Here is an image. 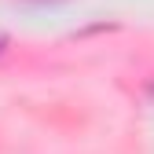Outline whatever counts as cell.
Listing matches in <instances>:
<instances>
[{
  "instance_id": "cell-1",
  "label": "cell",
  "mask_w": 154,
  "mask_h": 154,
  "mask_svg": "<svg viewBox=\"0 0 154 154\" xmlns=\"http://www.w3.org/2000/svg\"><path fill=\"white\" fill-rule=\"evenodd\" d=\"M4 51H8V37L0 33V55H4Z\"/></svg>"
},
{
  "instance_id": "cell-2",
  "label": "cell",
  "mask_w": 154,
  "mask_h": 154,
  "mask_svg": "<svg viewBox=\"0 0 154 154\" xmlns=\"http://www.w3.org/2000/svg\"><path fill=\"white\" fill-rule=\"evenodd\" d=\"M147 92H150V95H154V81H150V88H147Z\"/></svg>"
}]
</instances>
